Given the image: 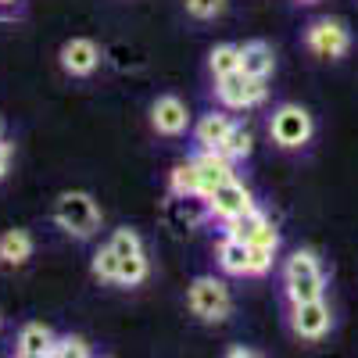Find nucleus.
<instances>
[{
  "label": "nucleus",
  "instance_id": "1",
  "mask_svg": "<svg viewBox=\"0 0 358 358\" xmlns=\"http://www.w3.org/2000/svg\"><path fill=\"white\" fill-rule=\"evenodd\" d=\"M283 294L287 301H312V297H326V273H322V262L315 251L301 248L294 251L283 265Z\"/></svg>",
  "mask_w": 358,
  "mask_h": 358
},
{
  "label": "nucleus",
  "instance_id": "2",
  "mask_svg": "<svg viewBox=\"0 0 358 358\" xmlns=\"http://www.w3.org/2000/svg\"><path fill=\"white\" fill-rule=\"evenodd\" d=\"M54 222L79 241H90L101 229V208L86 190H65L54 201Z\"/></svg>",
  "mask_w": 358,
  "mask_h": 358
},
{
  "label": "nucleus",
  "instance_id": "3",
  "mask_svg": "<svg viewBox=\"0 0 358 358\" xmlns=\"http://www.w3.org/2000/svg\"><path fill=\"white\" fill-rule=\"evenodd\" d=\"M312 133H315V122H312L308 108L301 104H280L273 118H268V136H273L280 151H301L312 140Z\"/></svg>",
  "mask_w": 358,
  "mask_h": 358
},
{
  "label": "nucleus",
  "instance_id": "4",
  "mask_svg": "<svg viewBox=\"0 0 358 358\" xmlns=\"http://www.w3.org/2000/svg\"><path fill=\"white\" fill-rule=\"evenodd\" d=\"M187 308L201 319V322H222L233 312V297L229 287L215 276H197L187 290Z\"/></svg>",
  "mask_w": 358,
  "mask_h": 358
},
{
  "label": "nucleus",
  "instance_id": "5",
  "mask_svg": "<svg viewBox=\"0 0 358 358\" xmlns=\"http://www.w3.org/2000/svg\"><path fill=\"white\" fill-rule=\"evenodd\" d=\"M215 97L229 111H248V108L265 104L268 90H265V79H251V76H244L241 69H236V72L215 79Z\"/></svg>",
  "mask_w": 358,
  "mask_h": 358
},
{
  "label": "nucleus",
  "instance_id": "6",
  "mask_svg": "<svg viewBox=\"0 0 358 358\" xmlns=\"http://www.w3.org/2000/svg\"><path fill=\"white\" fill-rule=\"evenodd\" d=\"M305 47L315 57H322V62H337V57H344L351 50V33L337 18H315L305 29Z\"/></svg>",
  "mask_w": 358,
  "mask_h": 358
},
{
  "label": "nucleus",
  "instance_id": "7",
  "mask_svg": "<svg viewBox=\"0 0 358 358\" xmlns=\"http://www.w3.org/2000/svg\"><path fill=\"white\" fill-rule=\"evenodd\" d=\"M290 330L301 341H322L334 330V308L326 305V297H312V301L290 305Z\"/></svg>",
  "mask_w": 358,
  "mask_h": 358
},
{
  "label": "nucleus",
  "instance_id": "8",
  "mask_svg": "<svg viewBox=\"0 0 358 358\" xmlns=\"http://www.w3.org/2000/svg\"><path fill=\"white\" fill-rule=\"evenodd\" d=\"M204 204H208V215H212V219L233 222L236 215H244L248 208H255V194L233 176V179H226V183H219L212 194H208Z\"/></svg>",
  "mask_w": 358,
  "mask_h": 358
},
{
  "label": "nucleus",
  "instance_id": "9",
  "mask_svg": "<svg viewBox=\"0 0 358 358\" xmlns=\"http://www.w3.org/2000/svg\"><path fill=\"white\" fill-rule=\"evenodd\" d=\"M151 126H155L158 136H183L190 129V111L179 97L165 94L151 104Z\"/></svg>",
  "mask_w": 358,
  "mask_h": 358
},
{
  "label": "nucleus",
  "instance_id": "10",
  "mask_svg": "<svg viewBox=\"0 0 358 358\" xmlns=\"http://www.w3.org/2000/svg\"><path fill=\"white\" fill-rule=\"evenodd\" d=\"M62 69L76 79H86L101 69V47L86 36H76L62 47Z\"/></svg>",
  "mask_w": 358,
  "mask_h": 358
},
{
  "label": "nucleus",
  "instance_id": "11",
  "mask_svg": "<svg viewBox=\"0 0 358 358\" xmlns=\"http://www.w3.org/2000/svg\"><path fill=\"white\" fill-rule=\"evenodd\" d=\"M54 341H57V334L47 322H25L15 337V355L18 358H50Z\"/></svg>",
  "mask_w": 358,
  "mask_h": 358
},
{
  "label": "nucleus",
  "instance_id": "12",
  "mask_svg": "<svg viewBox=\"0 0 358 358\" xmlns=\"http://www.w3.org/2000/svg\"><path fill=\"white\" fill-rule=\"evenodd\" d=\"M197 162V172H201V201L212 194L219 183H226V179H233V158H226L222 151H204L201 147V155L194 158Z\"/></svg>",
  "mask_w": 358,
  "mask_h": 358
},
{
  "label": "nucleus",
  "instance_id": "13",
  "mask_svg": "<svg viewBox=\"0 0 358 358\" xmlns=\"http://www.w3.org/2000/svg\"><path fill=\"white\" fill-rule=\"evenodd\" d=\"M241 72L251 79H268L276 72V50L265 40H251L241 47Z\"/></svg>",
  "mask_w": 358,
  "mask_h": 358
},
{
  "label": "nucleus",
  "instance_id": "14",
  "mask_svg": "<svg viewBox=\"0 0 358 358\" xmlns=\"http://www.w3.org/2000/svg\"><path fill=\"white\" fill-rule=\"evenodd\" d=\"M229 129H233V118L226 111H208L194 126V140H197V147H204V151H219Z\"/></svg>",
  "mask_w": 358,
  "mask_h": 358
},
{
  "label": "nucleus",
  "instance_id": "15",
  "mask_svg": "<svg viewBox=\"0 0 358 358\" xmlns=\"http://www.w3.org/2000/svg\"><path fill=\"white\" fill-rule=\"evenodd\" d=\"M29 258H33V236H29V229H8L0 236V262L8 268H18Z\"/></svg>",
  "mask_w": 358,
  "mask_h": 358
},
{
  "label": "nucleus",
  "instance_id": "16",
  "mask_svg": "<svg viewBox=\"0 0 358 358\" xmlns=\"http://www.w3.org/2000/svg\"><path fill=\"white\" fill-rule=\"evenodd\" d=\"M248 255H251V248L226 233V241L219 244V255L215 258H219V268H222L226 276H248Z\"/></svg>",
  "mask_w": 358,
  "mask_h": 358
},
{
  "label": "nucleus",
  "instance_id": "17",
  "mask_svg": "<svg viewBox=\"0 0 358 358\" xmlns=\"http://www.w3.org/2000/svg\"><path fill=\"white\" fill-rule=\"evenodd\" d=\"M169 190H172V197H201V172H197L194 158L179 162L169 172Z\"/></svg>",
  "mask_w": 358,
  "mask_h": 358
},
{
  "label": "nucleus",
  "instance_id": "18",
  "mask_svg": "<svg viewBox=\"0 0 358 358\" xmlns=\"http://www.w3.org/2000/svg\"><path fill=\"white\" fill-rule=\"evenodd\" d=\"M265 222H268V215H265L262 208L255 204V208H248L244 215H236L233 222H226V233H229V236H236V241H244V244H251Z\"/></svg>",
  "mask_w": 358,
  "mask_h": 358
},
{
  "label": "nucleus",
  "instance_id": "19",
  "mask_svg": "<svg viewBox=\"0 0 358 358\" xmlns=\"http://www.w3.org/2000/svg\"><path fill=\"white\" fill-rule=\"evenodd\" d=\"M219 151H222L226 158H233V162L251 158V151H255V136H251V129L241 126V122H233V129L226 133V140H222Z\"/></svg>",
  "mask_w": 358,
  "mask_h": 358
},
{
  "label": "nucleus",
  "instance_id": "20",
  "mask_svg": "<svg viewBox=\"0 0 358 358\" xmlns=\"http://www.w3.org/2000/svg\"><path fill=\"white\" fill-rule=\"evenodd\" d=\"M208 69H212L215 79L236 72V69H241V47H236V43H219V47H212V54H208Z\"/></svg>",
  "mask_w": 358,
  "mask_h": 358
},
{
  "label": "nucleus",
  "instance_id": "21",
  "mask_svg": "<svg viewBox=\"0 0 358 358\" xmlns=\"http://www.w3.org/2000/svg\"><path fill=\"white\" fill-rule=\"evenodd\" d=\"M108 244H111V251L118 255V262H122V258H136V255H147V251H143V241H140V233L129 229V226H126V229H115Z\"/></svg>",
  "mask_w": 358,
  "mask_h": 358
},
{
  "label": "nucleus",
  "instance_id": "22",
  "mask_svg": "<svg viewBox=\"0 0 358 358\" xmlns=\"http://www.w3.org/2000/svg\"><path fill=\"white\" fill-rule=\"evenodd\" d=\"M90 268H94V276H97L101 283H118V255L111 251V244H108V248H101V251L94 255Z\"/></svg>",
  "mask_w": 358,
  "mask_h": 358
},
{
  "label": "nucleus",
  "instance_id": "23",
  "mask_svg": "<svg viewBox=\"0 0 358 358\" xmlns=\"http://www.w3.org/2000/svg\"><path fill=\"white\" fill-rule=\"evenodd\" d=\"M90 355H94V348H90L83 337H72V334L57 337L54 348H50V358H90Z\"/></svg>",
  "mask_w": 358,
  "mask_h": 358
},
{
  "label": "nucleus",
  "instance_id": "24",
  "mask_svg": "<svg viewBox=\"0 0 358 358\" xmlns=\"http://www.w3.org/2000/svg\"><path fill=\"white\" fill-rule=\"evenodd\" d=\"M248 276H268V268L276 262V248H262V244H248Z\"/></svg>",
  "mask_w": 358,
  "mask_h": 358
},
{
  "label": "nucleus",
  "instance_id": "25",
  "mask_svg": "<svg viewBox=\"0 0 358 358\" xmlns=\"http://www.w3.org/2000/svg\"><path fill=\"white\" fill-rule=\"evenodd\" d=\"M183 4H187V15L197 22H212L226 11V0H183Z\"/></svg>",
  "mask_w": 358,
  "mask_h": 358
},
{
  "label": "nucleus",
  "instance_id": "26",
  "mask_svg": "<svg viewBox=\"0 0 358 358\" xmlns=\"http://www.w3.org/2000/svg\"><path fill=\"white\" fill-rule=\"evenodd\" d=\"M251 244H262V248H276V251H280V229H276L273 222H265V226L258 229V236H255Z\"/></svg>",
  "mask_w": 358,
  "mask_h": 358
},
{
  "label": "nucleus",
  "instance_id": "27",
  "mask_svg": "<svg viewBox=\"0 0 358 358\" xmlns=\"http://www.w3.org/2000/svg\"><path fill=\"white\" fill-rule=\"evenodd\" d=\"M11 151H15V147L0 140V183H4V179H8V172H11Z\"/></svg>",
  "mask_w": 358,
  "mask_h": 358
},
{
  "label": "nucleus",
  "instance_id": "28",
  "mask_svg": "<svg viewBox=\"0 0 358 358\" xmlns=\"http://www.w3.org/2000/svg\"><path fill=\"white\" fill-rule=\"evenodd\" d=\"M226 355H229V358H251L255 351H251V348H229Z\"/></svg>",
  "mask_w": 358,
  "mask_h": 358
},
{
  "label": "nucleus",
  "instance_id": "29",
  "mask_svg": "<svg viewBox=\"0 0 358 358\" xmlns=\"http://www.w3.org/2000/svg\"><path fill=\"white\" fill-rule=\"evenodd\" d=\"M11 4H18V0H0V8H11Z\"/></svg>",
  "mask_w": 358,
  "mask_h": 358
},
{
  "label": "nucleus",
  "instance_id": "30",
  "mask_svg": "<svg viewBox=\"0 0 358 358\" xmlns=\"http://www.w3.org/2000/svg\"><path fill=\"white\" fill-rule=\"evenodd\" d=\"M0 140H4V118H0Z\"/></svg>",
  "mask_w": 358,
  "mask_h": 358
},
{
  "label": "nucleus",
  "instance_id": "31",
  "mask_svg": "<svg viewBox=\"0 0 358 358\" xmlns=\"http://www.w3.org/2000/svg\"><path fill=\"white\" fill-rule=\"evenodd\" d=\"M301 4H312V0H301Z\"/></svg>",
  "mask_w": 358,
  "mask_h": 358
}]
</instances>
